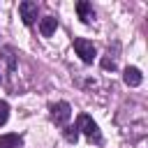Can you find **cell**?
I'll return each mask as SVG.
<instances>
[{"instance_id":"3","label":"cell","mask_w":148,"mask_h":148,"mask_svg":"<svg viewBox=\"0 0 148 148\" xmlns=\"http://www.w3.org/2000/svg\"><path fill=\"white\" fill-rule=\"evenodd\" d=\"M69 116H72V106H69L67 102H56V104L51 106V120H53L56 125H67Z\"/></svg>"},{"instance_id":"4","label":"cell","mask_w":148,"mask_h":148,"mask_svg":"<svg viewBox=\"0 0 148 148\" xmlns=\"http://www.w3.org/2000/svg\"><path fill=\"white\" fill-rule=\"evenodd\" d=\"M18 14H21V21H23L25 25H32L35 18H37V5L30 2V0H23V2L18 5Z\"/></svg>"},{"instance_id":"11","label":"cell","mask_w":148,"mask_h":148,"mask_svg":"<svg viewBox=\"0 0 148 148\" xmlns=\"http://www.w3.org/2000/svg\"><path fill=\"white\" fill-rule=\"evenodd\" d=\"M102 65H104V69H113V67H116V62H113V60H109V58H104V60H102Z\"/></svg>"},{"instance_id":"6","label":"cell","mask_w":148,"mask_h":148,"mask_svg":"<svg viewBox=\"0 0 148 148\" xmlns=\"http://www.w3.org/2000/svg\"><path fill=\"white\" fill-rule=\"evenodd\" d=\"M56 28H58V18H53V16H44V18L39 21V32H42L44 37H51V35L56 32Z\"/></svg>"},{"instance_id":"10","label":"cell","mask_w":148,"mask_h":148,"mask_svg":"<svg viewBox=\"0 0 148 148\" xmlns=\"http://www.w3.org/2000/svg\"><path fill=\"white\" fill-rule=\"evenodd\" d=\"M7 118H9V104L5 99H0V127L7 123Z\"/></svg>"},{"instance_id":"5","label":"cell","mask_w":148,"mask_h":148,"mask_svg":"<svg viewBox=\"0 0 148 148\" xmlns=\"http://www.w3.org/2000/svg\"><path fill=\"white\" fill-rule=\"evenodd\" d=\"M76 14H79V18H81L83 23H90V21L95 18V12H92V5H90V2H86V0H81V2H76Z\"/></svg>"},{"instance_id":"9","label":"cell","mask_w":148,"mask_h":148,"mask_svg":"<svg viewBox=\"0 0 148 148\" xmlns=\"http://www.w3.org/2000/svg\"><path fill=\"white\" fill-rule=\"evenodd\" d=\"M62 134H65V139H67L69 143H76V141H79V130H76V125H65Z\"/></svg>"},{"instance_id":"2","label":"cell","mask_w":148,"mask_h":148,"mask_svg":"<svg viewBox=\"0 0 148 148\" xmlns=\"http://www.w3.org/2000/svg\"><path fill=\"white\" fill-rule=\"evenodd\" d=\"M74 51H76V56H79L83 62H92L95 56H97L92 42H90V39H83V37H76V39H74Z\"/></svg>"},{"instance_id":"7","label":"cell","mask_w":148,"mask_h":148,"mask_svg":"<svg viewBox=\"0 0 148 148\" xmlns=\"http://www.w3.org/2000/svg\"><path fill=\"white\" fill-rule=\"evenodd\" d=\"M141 79H143V76H141V72H139L136 67H127V69L123 72V81H125L127 86H132V88H136V86L141 83Z\"/></svg>"},{"instance_id":"8","label":"cell","mask_w":148,"mask_h":148,"mask_svg":"<svg viewBox=\"0 0 148 148\" xmlns=\"http://www.w3.org/2000/svg\"><path fill=\"white\" fill-rule=\"evenodd\" d=\"M23 139L18 134H0V148H21Z\"/></svg>"},{"instance_id":"12","label":"cell","mask_w":148,"mask_h":148,"mask_svg":"<svg viewBox=\"0 0 148 148\" xmlns=\"http://www.w3.org/2000/svg\"><path fill=\"white\" fill-rule=\"evenodd\" d=\"M0 83H2V76H0Z\"/></svg>"},{"instance_id":"1","label":"cell","mask_w":148,"mask_h":148,"mask_svg":"<svg viewBox=\"0 0 148 148\" xmlns=\"http://www.w3.org/2000/svg\"><path fill=\"white\" fill-rule=\"evenodd\" d=\"M76 130H81V132H83V134H86V136H88L90 141H95V143H97V141L102 139V134H99V127H97V123H95V120H92L90 116H86V113H81V116H79V125H76Z\"/></svg>"}]
</instances>
